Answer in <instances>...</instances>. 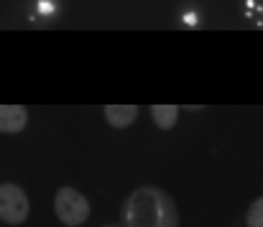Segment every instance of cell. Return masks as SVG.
Wrapping results in <instances>:
<instances>
[{
  "label": "cell",
  "instance_id": "obj_7",
  "mask_svg": "<svg viewBox=\"0 0 263 227\" xmlns=\"http://www.w3.org/2000/svg\"><path fill=\"white\" fill-rule=\"evenodd\" d=\"M243 15L261 26L263 23V3L261 0H246V3H243Z\"/></svg>",
  "mask_w": 263,
  "mask_h": 227
},
{
  "label": "cell",
  "instance_id": "obj_3",
  "mask_svg": "<svg viewBox=\"0 0 263 227\" xmlns=\"http://www.w3.org/2000/svg\"><path fill=\"white\" fill-rule=\"evenodd\" d=\"M31 204L26 192L18 184H3L0 186V217L8 225H21L28 220Z\"/></svg>",
  "mask_w": 263,
  "mask_h": 227
},
{
  "label": "cell",
  "instance_id": "obj_6",
  "mask_svg": "<svg viewBox=\"0 0 263 227\" xmlns=\"http://www.w3.org/2000/svg\"><path fill=\"white\" fill-rule=\"evenodd\" d=\"M151 118L161 130H172L179 120V107L176 105H154L151 107Z\"/></svg>",
  "mask_w": 263,
  "mask_h": 227
},
{
  "label": "cell",
  "instance_id": "obj_8",
  "mask_svg": "<svg viewBox=\"0 0 263 227\" xmlns=\"http://www.w3.org/2000/svg\"><path fill=\"white\" fill-rule=\"evenodd\" d=\"M246 222H248V227H263V197H258V199L251 204Z\"/></svg>",
  "mask_w": 263,
  "mask_h": 227
},
{
  "label": "cell",
  "instance_id": "obj_9",
  "mask_svg": "<svg viewBox=\"0 0 263 227\" xmlns=\"http://www.w3.org/2000/svg\"><path fill=\"white\" fill-rule=\"evenodd\" d=\"M184 26H192V28H194V26H199V18H197V13H194V10H186V13H184Z\"/></svg>",
  "mask_w": 263,
  "mask_h": 227
},
{
  "label": "cell",
  "instance_id": "obj_1",
  "mask_svg": "<svg viewBox=\"0 0 263 227\" xmlns=\"http://www.w3.org/2000/svg\"><path fill=\"white\" fill-rule=\"evenodd\" d=\"M125 227H179V210L169 192L159 186H138L123 204Z\"/></svg>",
  "mask_w": 263,
  "mask_h": 227
},
{
  "label": "cell",
  "instance_id": "obj_4",
  "mask_svg": "<svg viewBox=\"0 0 263 227\" xmlns=\"http://www.w3.org/2000/svg\"><path fill=\"white\" fill-rule=\"evenodd\" d=\"M26 123H28L26 107H21V105H3L0 107V128H3V133L15 136V133H21L26 128Z\"/></svg>",
  "mask_w": 263,
  "mask_h": 227
},
{
  "label": "cell",
  "instance_id": "obj_10",
  "mask_svg": "<svg viewBox=\"0 0 263 227\" xmlns=\"http://www.w3.org/2000/svg\"><path fill=\"white\" fill-rule=\"evenodd\" d=\"M105 227H123V225H105Z\"/></svg>",
  "mask_w": 263,
  "mask_h": 227
},
{
  "label": "cell",
  "instance_id": "obj_5",
  "mask_svg": "<svg viewBox=\"0 0 263 227\" xmlns=\"http://www.w3.org/2000/svg\"><path fill=\"white\" fill-rule=\"evenodd\" d=\"M105 120L112 128H128L138 120V107L136 105H107L105 107Z\"/></svg>",
  "mask_w": 263,
  "mask_h": 227
},
{
  "label": "cell",
  "instance_id": "obj_2",
  "mask_svg": "<svg viewBox=\"0 0 263 227\" xmlns=\"http://www.w3.org/2000/svg\"><path fill=\"white\" fill-rule=\"evenodd\" d=\"M54 212L67 227H80L89 220V202L74 186H62L54 197Z\"/></svg>",
  "mask_w": 263,
  "mask_h": 227
}]
</instances>
